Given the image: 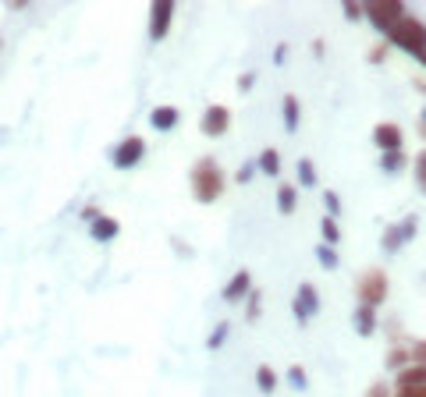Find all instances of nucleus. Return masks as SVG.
Instances as JSON below:
<instances>
[{
	"label": "nucleus",
	"mask_w": 426,
	"mask_h": 397,
	"mask_svg": "<svg viewBox=\"0 0 426 397\" xmlns=\"http://www.w3.org/2000/svg\"><path fill=\"white\" fill-rule=\"evenodd\" d=\"M323 206H327V213H330V217H338V213H341V202H338V195H334V192H327V195H323Z\"/></svg>",
	"instance_id": "c85d7f7f"
},
{
	"label": "nucleus",
	"mask_w": 426,
	"mask_h": 397,
	"mask_svg": "<svg viewBox=\"0 0 426 397\" xmlns=\"http://www.w3.org/2000/svg\"><path fill=\"white\" fill-rule=\"evenodd\" d=\"M398 397H426V386H405L398 390Z\"/></svg>",
	"instance_id": "2f4dec72"
},
{
	"label": "nucleus",
	"mask_w": 426,
	"mask_h": 397,
	"mask_svg": "<svg viewBox=\"0 0 426 397\" xmlns=\"http://www.w3.org/2000/svg\"><path fill=\"white\" fill-rule=\"evenodd\" d=\"M142 156H146V139L128 135V139H121V142L110 149V167H114V171H132V167L142 163Z\"/></svg>",
	"instance_id": "7ed1b4c3"
},
{
	"label": "nucleus",
	"mask_w": 426,
	"mask_h": 397,
	"mask_svg": "<svg viewBox=\"0 0 426 397\" xmlns=\"http://www.w3.org/2000/svg\"><path fill=\"white\" fill-rule=\"evenodd\" d=\"M345 15H348V18H359V15H362V11H359V8H355V4H345Z\"/></svg>",
	"instance_id": "c9c22d12"
},
{
	"label": "nucleus",
	"mask_w": 426,
	"mask_h": 397,
	"mask_svg": "<svg viewBox=\"0 0 426 397\" xmlns=\"http://www.w3.org/2000/svg\"><path fill=\"white\" fill-rule=\"evenodd\" d=\"M316 259H320L323 270H334V266H338V252H334L330 245H320V248H316Z\"/></svg>",
	"instance_id": "5701e85b"
},
{
	"label": "nucleus",
	"mask_w": 426,
	"mask_h": 397,
	"mask_svg": "<svg viewBox=\"0 0 426 397\" xmlns=\"http://www.w3.org/2000/svg\"><path fill=\"white\" fill-rule=\"evenodd\" d=\"M100 217H103V209H100V206H86V209H82V220H89V224H93V220H100Z\"/></svg>",
	"instance_id": "c756f323"
},
{
	"label": "nucleus",
	"mask_w": 426,
	"mask_h": 397,
	"mask_svg": "<svg viewBox=\"0 0 426 397\" xmlns=\"http://www.w3.org/2000/svg\"><path fill=\"white\" fill-rule=\"evenodd\" d=\"M295 319L299 323H309L316 312H320V294H316V287L313 284H299V294H295Z\"/></svg>",
	"instance_id": "6e6552de"
},
{
	"label": "nucleus",
	"mask_w": 426,
	"mask_h": 397,
	"mask_svg": "<svg viewBox=\"0 0 426 397\" xmlns=\"http://www.w3.org/2000/svg\"><path fill=\"white\" fill-rule=\"evenodd\" d=\"M281 110H284V132H299V100H295L292 93L284 96Z\"/></svg>",
	"instance_id": "f3484780"
},
{
	"label": "nucleus",
	"mask_w": 426,
	"mask_h": 397,
	"mask_svg": "<svg viewBox=\"0 0 426 397\" xmlns=\"http://www.w3.org/2000/svg\"><path fill=\"white\" fill-rule=\"evenodd\" d=\"M260 301H263V298H260V291L253 287V294L246 298V319H249V323H256V319H260Z\"/></svg>",
	"instance_id": "b1692460"
},
{
	"label": "nucleus",
	"mask_w": 426,
	"mask_h": 397,
	"mask_svg": "<svg viewBox=\"0 0 426 397\" xmlns=\"http://www.w3.org/2000/svg\"><path fill=\"white\" fill-rule=\"evenodd\" d=\"M355 330H359L362 337H369V333L376 330V309L359 305V309H355Z\"/></svg>",
	"instance_id": "2eb2a0df"
},
{
	"label": "nucleus",
	"mask_w": 426,
	"mask_h": 397,
	"mask_svg": "<svg viewBox=\"0 0 426 397\" xmlns=\"http://www.w3.org/2000/svg\"><path fill=\"white\" fill-rule=\"evenodd\" d=\"M253 82H256V75H253V71H246V75L238 79V89H242V93H249V86H253Z\"/></svg>",
	"instance_id": "473e14b6"
},
{
	"label": "nucleus",
	"mask_w": 426,
	"mask_h": 397,
	"mask_svg": "<svg viewBox=\"0 0 426 397\" xmlns=\"http://www.w3.org/2000/svg\"><path fill=\"white\" fill-rule=\"evenodd\" d=\"M391 40L401 47V50H408V54H426V25L422 22H415V18H401L398 25H394V33H391Z\"/></svg>",
	"instance_id": "f03ea898"
},
{
	"label": "nucleus",
	"mask_w": 426,
	"mask_h": 397,
	"mask_svg": "<svg viewBox=\"0 0 426 397\" xmlns=\"http://www.w3.org/2000/svg\"><path fill=\"white\" fill-rule=\"evenodd\" d=\"M398 386H426V365H408L401 376H398Z\"/></svg>",
	"instance_id": "dca6fc26"
},
{
	"label": "nucleus",
	"mask_w": 426,
	"mask_h": 397,
	"mask_svg": "<svg viewBox=\"0 0 426 397\" xmlns=\"http://www.w3.org/2000/svg\"><path fill=\"white\" fill-rule=\"evenodd\" d=\"M256 171H260L256 163H242V167H238V174H235V181H238V185H249V181L256 178Z\"/></svg>",
	"instance_id": "bb28decb"
},
{
	"label": "nucleus",
	"mask_w": 426,
	"mask_h": 397,
	"mask_svg": "<svg viewBox=\"0 0 426 397\" xmlns=\"http://www.w3.org/2000/svg\"><path fill=\"white\" fill-rule=\"evenodd\" d=\"M0 47H4V40H0Z\"/></svg>",
	"instance_id": "ea45409f"
},
{
	"label": "nucleus",
	"mask_w": 426,
	"mask_h": 397,
	"mask_svg": "<svg viewBox=\"0 0 426 397\" xmlns=\"http://www.w3.org/2000/svg\"><path fill=\"white\" fill-rule=\"evenodd\" d=\"M178 121H181V110H178V107H171V103H163V107H153V110H149V128H153V132H174V128H178Z\"/></svg>",
	"instance_id": "9d476101"
},
{
	"label": "nucleus",
	"mask_w": 426,
	"mask_h": 397,
	"mask_svg": "<svg viewBox=\"0 0 426 397\" xmlns=\"http://www.w3.org/2000/svg\"><path fill=\"white\" fill-rule=\"evenodd\" d=\"M415 181H419V188L426 192V153H419V160H415Z\"/></svg>",
	"instance_id": "cd10ccee"
},
{
	"label": "nucleus",
	"mask_w": 426,
	"mask_h": 397,
	"mask_svg": "<svg viewBox=\"0 0 426 397\" xmlns=\"http://www.w3.org/2000/svg\"><path fill=\"white\" fill-rule=\"evenodd\" d=\"M380 163H384V171H387V174H394V171H401L405 156H401V153H384V160H380Z\"/></svg>",
	"instance_id": "393cba45"
},
{
	"label": "nucleus",
	"mask_w": 426,
	"mask_h": 397,
	"mask_svg": "<svg viewBox=\"0 0 426 397\" xmlns=\"http://www.w3.org/2000/svg\"><path fill=\"white\" fill-rule=\"evenodd\" d=\"M256 167H260V174L277 178V174H281V153H277V149H263V153L256 156Z\"/></svg>",
	"instance_id": "4468645a"
},
{
	"label": "nucleus",
	"mask_w": 426,
	"mask_h": 397,
	"mask_svg": "<svg viewBox=\"0 0 426 397\" xmlns=\"http://www.w3.org/2000/svg\"><path fill=\"white\" fill-rule=\"evenodd\" d=\"M228 333H231V323H228V319H221L217 326L209 330V337H206V347H209V351H217V347H224Z\"/></svg>",
	"instance_id": "6ab92c4d"
},
{
	"label": "nucleus",
	"mask_w": 426,
	"mask_h": 397,
	"mask_svg": "<svg viewBox=\"0 0 426 397\" xmlns=\"http://www.w3.org/2000/svg\"><path fill=\"white\" fill-rule=\"evenodd\" d=\"M256 386H260V393H274L277 390V372L270 365H260L256 369Z\"/></svg>",
	"instance_id": "aec40b11"
},
{
	"label": "nucleus",
	"mask_w": 426,
	"mask_h": 397,
	"mask_svg": "<svg viewBox=\"0 0 426 397\" xmlns=\"http://www.w3.org/2000/svg\"><path fill=\"white\" fill-rule=\"evenodd\" d=\"M299 185H302V188H313V185H316V167H313V160H306V156L299 160Z\"/></svg>",
	"instance_id": "412c9836"
},
{
	"label": "nucleus",
	"mask_w": 426,
	"mask_h": 397,
	"mask_svg": "<svg viewBox=\"0 0 426 397\" xmlns=\"http://www.w3.org/2000/svg\"><path fill=\"white\" fill-rule=\"evenodd\" d=\"M288 383H292L295 390H306V369H302V365H292V369H288Z\"/></svg>",
	"instance_id": "a878e982"
},
{
	"label": "nucleus",
	"mask_w": 426,
	"mask_h": 397,
	"mask_svg": "<svg viewBox=\"0 0 426 397\" xmlns=\"http://www.w3.org/2000/svg\"><path fill=\"white\" fill-rule=\"evenodd\" d=\"M422 135H426V110H422Z\"/></svg>",
	"instance_id": "4c0bfd02"
},
{
	"label": "nucleus",
	"mask_w": 426,
	"mask_h": 397,
	"mask_svg": "<svg viewBox=\"0 0 426 397\" xmlns=\"http://www.w3.org/2000/svg\"><path fill=\"white\" fill-rule=\"evenodd\" d=\"M89 234H93V241H114V238L121 234V220L103 213L100 220H93V224H89Z\"/></svg>",
	"instance_id": "f8f14e48"
},
{
	"label": "nucleus",
	"mask_w": 426,
	"mask_h": 397,
	"mask_svg": "<svg viewBox=\"0 0 426 397\" xmlns=\"http://www.w3.org/2000/svg\"><path fill=\"white\" fill-rule=\"evenodd\" d=\"M412 234H415V217H408V220H401L398 227H391V231L384 234V248H387V252H398L401 241H408Z\"/></svg>",
	"instance_id": "ddd939ff"
},
{
	"label": "nucleus",
	"mask_w": 426,
	"mask_h": 397,
	"mask_svg": "<svg viewBox=\"0 0 426 397\" xmlns=\"http://www.w3.org/2000/svg\"><path fill=\"white\" fill-rule=\"evenodd\" d=\"M253 294V273L249 270H238L231 280H228V287L221 291V298L228 301V305H238L242 298H249Z\"/></svg>",
	"instance_id": "1a4fd4ad"
},
{
	"label": "nucleus",
	"mask_w": 426,
	"mask_h": 397,
	"mask_svg": "<svg viewBox=\"0 0 426 397\" xmlns=\"http://www.w3.org/2000/svg\"><path fill=\"white\" fill-rule=\"evenodd\" d=\"M174 15H178V4H174V0H156V4L149 8V40H153V43L167 40Z\"/></svg>",
	"instance_id": "423d86ee"
},
{
	"label": "nucleus",
	"mask_w": 426,
	"mask_h": 397,
	"mask_svg": "<svg viewBox=\"0 0 426 397\" xmlns=\"http://www.w3.org/2000/svg\"><path fill=\"white\" fill-rule=\"evenodd\" d=\"M228 128H231V110H228L224 103H213V107L202 110L199 132H202L206 139H221V135H228Z\"/></svg>",
	"instance_id": "39448f33"
},
{
	"label": "nucleus",
	"mask_w": 426,
	"mask_h": 397,
	"mask_svg": "<svg viewBox=\"0 0 426 397\" xmlns=\"http://www.w3.org/2000/svg\"><path fill=\"white\" fill-rule=\"evenodd\" d=\"M369 397H391V390H387L384 383H373V386H369Z\"/></svg>",
	"instance_id": "72a5a7b5"
},
{
	"label": "nucleus",
	"mask_w": 426,
	"mask_h": 397,
	"mask_svg": "<svg viewBox=\"0 0 426 397\" xmlns=\"http://www.w3.org/2000/svg\"><path fill=\"white\" fill-rule=\"evenodd\" d=\"M366 15H369V22H373L380 33H387V36H391V33H394V25L405 18V8H401V4H369V8H366Z\"/></svg>",
	"instance_id": "0eeeda50"
},
{
	"label": "nucleus",
	"mask_w": 426,
	"mask_h": 397,
	"mask_svg": "<svg viewBox=\"0 0 426 397\" xmlns=\"http://www.w3.org/2000/svg\"><path fill=\"white\" fill-rule=\"evenodd\" d=\"M355 291H359V305H369V309H376V305L387 298V277H384L380 270H366V273L359 277Z\"/></svg>",
	"instance_id": "20e7f679"
},
{
	"label": "nucleus",
	"mask_w": 426,
	"mask_h": 397,
	"mask_svg": "<svg viewBox=\"0 0 426 397\" xmlns=\"http://www.w3.org/2000/svg\"><path fill=\"white\" fill-rule=\"evenodd\" d=\"M284 57H288V47H284V43H281V47H277V50H274V64H284Z\"/></svg>",
	"instance_id": "f704fd0d"
},
{
	"label": "nucleus",
	"mask_w": 426,
	"mask_h": 397,
	"mask_svg": "<svg viewBox=\"0 0 426 397\" xmlns=\"http://www.w3.org/2000/svg\"><path fill=\"white\" fill-rule=\"evenodd\" d=\"M408 358H412V351H394V355H391V358H387V362H391V365H394V369H398V365H405V362H408Z\"/></svg>",
	"instance_id": "7c9ffc66"
},
{
	"label": "nucleus",
	"mask_w": 426,
	"mask_h": 397,
	"mask_svg": "<svg viewBox=\"0 0 426 397\" xmlns=\"http://www.w3.org/2000/svg\"><path fill=\"white\" fill-rule=\"evenodd\" d=\"M320 231H323V241H327V245H334V241L341 238V231H338V220H334V217H323Z\"/></svg>",
	"instance_id": "4be33fe9"
},
{
	"label": "nucleus",
	"mask_w": 426,
	"mask_h": 397,
	"mask_svg": "<svg viewBox=\"0 0 426 397\" xmlns=\"http://www.w3.org/2000/svg\"><path fill=\"white\" fill-rule=\"evenodd\" d=\"M295 206H299L295 185H281V188H277V209H281V213H295Z\"/></svg>",
	"instance_id": "a211bd4d"
},
{
	"label": "nucleus",
	"mask_w": 426,
	"mask_h": 397,
	"mask_svg": "<svg viewBox=\"0 0 426 397\" xmlns=\"http://www.w3.org/2000/svg\"><path fill=\"white\" fill-rule=\"evenodd\" d=\"M373 142L380 146V153H401V128L398 125H376Z\"/></svg>",
	"instance_id": "9b49d317"
},
{
	"label": "nucleus",
	"mask_w": 426,
	"mask_h": 397,
	"mask_svg": "<svg viewBox=\"0 0 426 397\" xmlns=\"http://www.w3.org/2000/svg\"><path fill=\"white\" fill-rule=\"evenodd\" d=\"M422 64H426V54H422Z\"/></svg>",
	"instance_id": "58836bf2"
},
{
	"label": "nucleus",
	"mask_w": 426,
	"mask_h": 397,
	"mask_svg": "<svg viewBox=\"0 0 426 397\" xmlns=\"http://www.w3.org/2000/svg\"><path fill=\"white\" fill-rule=\"evenodd\" d=\"M412 358H419V362H426V344H419V347L412 351Z\"/></svg>",
	"instance_id": "e433bc0d"
},
{
	"label": "nucleus",
	"mask_w": 426,
	"mask_h": 397,
	"mask_svg": "<svg viewBox=\"0 0 426 397\" xmlns=\"http://www.w3.org/2000/svg\"><path fill=\"white\" fill-rule=\"evenodd\" d=\"M188 188H192L195 202L209 206V202H217V199L224 195L228 178H224L221 163L213 160V156H199V160L192 163V171H188Z\"/></svg>",
	"instance_id": "f257e3e1"
}]
</instances>
